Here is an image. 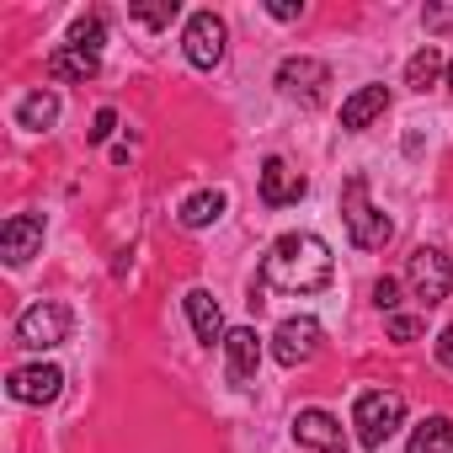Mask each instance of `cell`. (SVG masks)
<instances>
[{"label":"cell","instance_id":"5b68a950","mask_svg":"<svg viewBox=\"0 0 453 453\" xmlns=\"http://www.w3.org/2000/svg\"><path fill=\"white\" fill-rule=\"evenodd\" d=\"M59 342H70V310H65V304L43 299V304H27V310L17 315V347L49 352V347H59Z\"/></svg>","mask_w":453,"mask_h":453},{"label":"cell","instance_id":"8fae6325","mask_svg":"<svg viewBox=\"0 0 453 453\" xmlns=\"http://www.w3.org/2000/svg\"><path fill=\"white\" fill-rule=\"evenodd\" d=\"M43 251V213H12L6 230H0V257L6 267H27Z\"/></svg>","mask_w":453,"mask_h":453},{"label":"cell","instance_id":"6da1fadb","mask_svg":"<svg viewBox=\"0 0 453 453\" xmlns=\"http://www.w3.org/2000/svg\"><path fill=\"white\" fill-rule=\"evenodd\" d=\"M331 273H336V262H331V246H326L320 235H304V230H294V235H278V241L267 246V257H262V278H257L251 288L315 294V288H326V283H331Z\"/></svg>","mask_w":453,"mask_h":453},{"label":"cell","instance_id":"7402d4cb","mask_svg":"<svg viewBox=\"0 0 453 453\" xmlns=\"http://www.w3.org/2000/svg\"><path fill=\"white\" fill-rule=\"evenodd\" d=\"M176 17H181V6H176V0H160V6H128V22H139V27H150V33L171 27Z\"/></svg>","mask_w":453,"mask_h":453},{"label":"cell","instance_id":"3957f363","mask_svg":"<svg viewBox=\"0 0 453 453\" xmlns=\"http://www.w3.org/2000/svg\"><path fill=\"white\" fill-rule=\"evenodd\" d=\"M352 426H357V442L379 453L405 426V395L400 389H363L352 405Z\"/></svg>","mask_w":453,"mask_h":453},{"label":"cell","instance_id":"d6986e66","mask_svg":"<svg viewBox=\"0 0 453 453\" xmlns=\"http://www.w3.org/2000/svg\"><path fill=\"white\" fill-rule=\"evenodd\" d=\"M405 453H453V421L448 416H426L421 426H411Z\"/></svg>","mask_w":453,"mask_h":453},{"label":"cell","instance_id":"e0dca14e","mask_svg":"<svg viewBox=\"0 0 453 453\" xmlns=\"http://www.w3.org/2000/svg\"><path fill=\"white\" fill-rule=\"evenodd\" d=\"M96 70H102V54L70 49V43H59V49L49 54V75H54V81H96Z\"/></svg>","mask_w":453,"mask_h":453},{"label":"cell","instance_id":"4316f807","mask_svg":"<svg viewBox=\"0 0 453 453\" xmlns=\"http://www.w3.org/2000/svg\"><path fill=\"white\" fill-rule=\"evenodd\" d=\"M267 17H278V22H299V17H304V0H273Z\"/></svg>","mask_w":453,"mask_h":453},{"label":"cell","instance_id":"83f0119b","mask_svg":"<svg viewBox=\"0 0 453 453\" xmlns=\"http://www.w3.org/2000/svg\"><path fill=\"white\" fill-rule=\"evenodd\" d=\"M437 363L453 373V326H442V331H437Z\"/></svg>","mask_w":453,"mask_h":453},{"label":"cell","instance_id":"4fadbf2b","mask_svg":"<svg viewBox=\"0 0 453 453\" xmlns=\"http://www.w3.org/2000/svg\"><path fill=\"white\" fill-rule=\"evenodd\" d=\"M257 192H262V203L267 208H288V203H299L304 192H310V181H304V171H294L288 160H262V171H257Z\"/></svg>","mask_w":453,"mask_h":453},{"label":"cell","instance_id":"44dd1931","mask_svg":"<svg viewBox=\"0 0 453 453\" xmlns=\"http://www.w3.org/2000/svg\"><path fill=\"white\" fill-rule=\"evenodd\" d=\"M102 38H107V22H102V12H86V17H75L70 22V49H86V54H102Z\"/></svg>","mask_w":453,"mask_h":453},{"label":"cell","instance_id":"7a4b0ae2","mask_svg":"<svg viewBox=\"0 0 453 453\" xmlns=\"http://www.w3.org/2000/svg\"><path fill=\"white\" fill-rule=\"evenodd\" d=\"M342 224H347V235H352L363 251H384L389 235H395V224L368 203V176H363V171H352V176L342 181Z\"/></svg>","mask_w":453,"mask_h":453},{"label":"cell","instance_id":"52a82bcc","mask_svg":"<svg viewBox=\"0 0 453 453\" xmlns=\"http://www.w3.org/2000/svg\"><path fill=\"white\" fill-rule=\"evenodd\" d=\"M326 86H331V70H326L320 59H310V54H288V59L278 65V91H283L288 102H299V107H320Z\"/></svg>","mask_w":453,"mask_h":453},{"label":"cell","instance_id":"603a6c76","mask_svg":"<svg viewBox=\"0 0 453 453\" xmlns=\"http://www.w3.org/2000/svg\"><path fill=\"white\" fill-rule=\"evenodd\" d=\"M421 27L426 33H453V0H432V6L421 12Z\"/></svg>","mask_w":453,"mask_h":453},{"label":"cell","instance_id":"9c48e42d","mask_svg":"<svg viewBox=\"0 0 453 453\" xmlns=\"http://www.w3.org/2000/svg\"><path fill=\"white\" fill-rule=\"evenodd\" d=\"M262 352H267V342L257 336V326H235L230 336H224V368H230V384L235 389H251L257 384Z\"/></svg>","mask_w":453,"mask_h":453},{"label":"cell","instance_id":"5bb4252c","mask_svg":"<svg viewBox=\"0 0 453 453\" xmlns=\"http://www.w3.org/2000/svg\"><path fill=\"white\" fill-rule=\"evenodd\" d=\"M384 112H389V91H384L379 81H373V86H357V91L342 102V128H347V134H363V128H373Z\"/></svg>","mask_w":453,"mask_h":453},{"label":"cell","instance_id":"ac0fdd59","mask_svg":"<svg viewBox=\"0 0 453 453\" xmlns=\"http://www.w3.org/2000/svg\"><path fill=\"white\" fill-rule=\"evenodd\" d=\"M442 75H448V59H442L432 43H426V49H416V54L405 59V86H411V91H432Z\"/></svg>","mask_w":453,"mask_h":453},{"label":"cell","instance_id":"2e32d148","mask_svg":"<svg viewBox=\"0 0 453 453\" xmlns=\"http://www.w3.org/2000/svg\"><path fill=\"white\" fill-rule=\"evenodd\" d=\"M224 208H230V197H224L219 187H203V192H192V197L176 208V219H181V230H208V224L224 219Z\"/></svg>","mask_w":453,"mask_h":453},{"label":"cell","instance_id":"d4e9b609","mask_svg":"<svg viewBox=\"0 0 453 453\" xmlns=\"http://www.w3.org/2000/svg\"><path fill=\"white\" fill-rule=\"evenodd\" d=\"M373 304H379L384 315H395V304H400V283H395V278H379V283H373Z\"/></svg>","mask_w":453,"mask_h":453},{"label":"cell","instance_id":"30bf717a","mask_svg":"<svg viewBox=\"0 0 453 453\" xmlns=\"http://www.w3.org/2000/svg\"><path fill=\"white\" fill-rule=\"evenodd\" d=\"M59 389H65V368H54V363H27V368H12V379H6V395L17 405H49V400H59Z\"/></svg>","mask_w":453,"mask_h":453},{"label":"cell","instance_id":"f1b7e54d","mask_svg":"<svg viewBox=\"0 0 453 453\" xmlns=\"http://www.w3.org/2000/svg\"><path fill=\"white\" fill-rule=\"evenodd\" d=\"M442 81H448V91H453V59H448V75H442Z\"/></svg>","mask_w":453,"mask_h":453},{"label":"cell","instance_id":"7c38bea8","mask_svg":"<svg viewBox=\"0 0 453 453\" xmlns=\"http://www.w3.org/2000/svg\"><path fill=\"white\" fill-rule=\"evenodd\" d=\"M294 442L310 448V453H347V432H342V421H336L331 411H320V405H310V411L294 416Z\"/></svg>","mask_w":453,"mask_h":453},{"label":"cell","instance_id":"9a60e30c","mask_svg":"<svg viewBox=\"0 0 453 453\" xmlns=\"http://www.w3.org/2000/svg\"><path fill=\"white\" fill-rule=\"evenodd\" d=\"M187 320H192V331H197V342L203 347H224V336H230V331H224V315H219V299L208 294V288H187Z\"/></svg>","mask_w":453,"mask_h":453},{"label":"cell","instance_id":"484cf974","mask_svg":"<svg viewBox=\"0 0 453 453\" xmlns=\"http://www.w3.org/2000/svg\"><path fill=\"white\" fill-rule=\"evenodd\" d=\"M112 128H118V112H112V107H102V112L91 118V144H107V139H112Z\"/></svg>","mask_w":453,"mask_h":453},{"label":"cell","instance_id":"cb8c5ba5","mask_svg":"<svg viewBox=\"0 0 453 453\" xmlns=\"http://www.w3.org/2000/svg\"><path fill=\"white\" fill-rule=\"evenodd\" d=\"M421 331H426L421 315H389V342H416Z\"/></svg>","mask_w":453,"mask_h":453},{"label":"cell","instance_id":"8992f818","mask_svg":"<svg viewBox=\"0 0 453 453\" xmlns=\"http://www.w3.org/2000/svg\"><path fill=\"white\" fill-rule=\"evenodd\" d=\"M224 43H230V27H224V17H213V12H192V17H187L181 49H187V65H192V70L224 65Z\"/></svg>","mask_w":453,"mask_h":453},{"label":"cell","instance_id":"ba28073f","mask_svg":"<svg viewBox=\"0 0 453 453\" xmlns=\"http://www.w3.org/2000/svg\"><path fill=\"white\" fill-rule=\"evenodd\" d=\"M320 342H326V331H320L315 315H288V320L273 331V357H278L283 368H304V363L320 352Z\"/></svg>","mask_w":453,"mask_h":453},{"label":"cell","instance_id":"277c9868","mask_svg":"<svg viewBox=\"0 0 453 453\" xmlns=\"http://www.w3.org/2000/svg\"><path fill=\"white\" fill-rule=\"evenodd\" d=\"M405 283H411V294L432 310V304H442V299L453 294V262H448L437 246H416V251L405 257Z\"/></svg>","mask_w":453,"mask_h":453},{"label":"cell","instance_id":"ffe728a7","mask_svg":"<svg viewBox=\"0 0 453 453\" xmlns=\"http://www.w3.org/2000/svg\"><path fill=\"white\" fill-rule=\"evenodd\" d=\"M17 123L33 128V134H49V128L59 123V96H54V91H33V96H22Z\"/></svg>","mask_w":453,"mask_h":453}]
</instances>
